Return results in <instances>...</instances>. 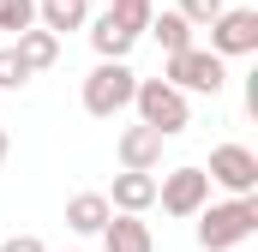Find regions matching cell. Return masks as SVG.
Here are the masks:
<instances>
[{
	"label": "cell",
	"mask_w": 258,
	"mask_h": 252,
	"mask_svg": "<svg viewBox=\"0 0 258 252\" xmlns=\"http://www.w3.org/2000/svg\"><path fill=\"white\" fill-rule=\"evenodd\" d=\"M12 48H18V60L30 66V72H48V66L60 60V36H54V30H42V24L18 30V42H12Z\"/></svg>",
	"instance_id": "cell-13"
},
{
	"label": "cell",
	"mask_w": 258,
	"mask_h": 252,
	"mask_svg": "<svg viewBox=\"0 0 258 252\" xmlns=\"http://www.w3.org/2000/svg\"><path fill=\"white\" fill-rule=\"evenodd\" d=\"M132 90H138V72H132L126 60H96L90 78H84V114H96V120L126 114V108H132Z\"/></svg>",
	"instance_id": "cell-3"
},
{
	"label": "cell",
	"mask_w": 258,
	"mask_h": 252,
	"mask_svg": "<svg viewBox=\"0 0 258 252\" xmlns=\"http://www.w3.org/2000/svg\"><path fill=\"white\" fill-rule=\"evenodd\" d=\"M6 150H12V138H6V126H0V162H6Z\"/></svg>",
	"instance_id": "cell-21"
},
{
	"label": "cell",
	"mask_w": 258,
	"mask_h": 252,
	"mask_svg": "<svg viewBox=\"0 0 258 252\" xmlns=\"http://www.w3.org/2000/svg\"><path fill=\"white\" fill-rule=\"evenodd\" d=\"M174 12H180V18H186V24H192V30H204V24H210V18H216V12H222V0H180V6H174Z\"/></svg>",
	"instance_id": "cell-19"
},
{
	"label": "cell",
	"mask_w": 258,
	"mask_h": 252,
	"mask_svg": "<svg viewBox=\"0 0 258 252\" xmlns=\"http://www.w3.org/2000/svg\"><path fill=\"white\" fill-rule=\"evenodd\" d=\"M204 174H210V186H222L228 198H246V192H258V156L246 144H216Z\"/></svg>",
	"instance_id": "cell-7"
},
{
	"label": "cell",
	"mask_w": 258,
	"mask_h": 252,
	"mask_svg": "<svg viewBox=\"0 0 258 252\" xmlns=\"http://www.w3.org/2000/svg\"><path fill=\"white\" fill-rule=\"evenodd\" d=\"M258 234V192L246 198H222V204H204L198 210V246L204 252H234L240 240Z\"/></svg>",
	"instance_id": "cell-1"
},
{
	"label": "cell",
	"mask_w": 258,
	"mask_h": 252,
	"mask_svg": "<svg viewBox=\"0 0 258 252\" xmlns=\"http://www.w3.org/2000/svg\"><path fill=\"white\" fill-rule=\"evenodd\" d=\"M102 252H156L150 222H138L132 210H114V216L102 222Z\"/></svg>",
	"instance_id": "cell-11"
},
{
	"label": "cell",
	"mask_w": 258,
	"mask_h": 252,
	"mask_svg": "<svg viewBox=\"0 0 258 252\" xmlns=\"http://www.w3.org/2000/svg\"><path fill=\"white\" fill-rule=\"evenodd\" d=\"M162 144H168V138H162V132H156V126H126V132H120V144H114V150H120V168H150V174H156V168H162Z\"/></svg>",
	"instance_id": "cell-9"
},
{
	"label": "cell",
	"mask_w": 258,
	"mask_h": 252,
	"mask_svg": "<svg viewBox=\"0 0 258 252\" xmlns=\"http://www.w3.org/2000/svg\"><path fill=\"white\" fill-rule=\"evenodd\" d=\"M174 90H186V96H216L222 84H228V60L216 54V48H180V54H168V72H162Z\"/></svg>",
	"instance_id": "cell-4"
},
{
	"label": "cell",
	"mask_w": 258,
	"mask_h": 252,
	"mask_svg": "<svg viewBox=\"0 0 258 252\" xmlns=\"http://www.w3.org/2000/svg\"><path fill=\"white\" fill-rule=\"evenodd\" d=\"M132 108H138V120L156 126L162 138H174V132H186V126H192V102H186V90H174L168 78H138Z\"/></svg>",
	"instance_id": "cell-2"
},
{
	"label": "cell",
	"mask_w": 258,
	"mask_h": 252,
	"mask_svg": "<svg viewBox=\"0 0 258 252\" xmlns=\"http://www.w3.org/2000/svg\"><path fill=\"white\" fill-rule=\"evenodd\" d=\"M30 78H36V72L18 60V48H0V90H24Z\"/></svg>",
	"instance_id": "cell-17"
},
{
	"label": "cell",
	"mask_w": 258,
	"mask_h": 252,
	"mask_svg": "<svg viewBox=\"0 0 258 252\" xmlns=\"http://www.w3.org/2000/svg\"><path fill=\"white\" fill-rule=\"evenodd\" d=\"M108 204H114V210H132V216H144V210L156 204V174H150V168H120L114 186H108Z\"/></svg>",
	"instance_id": "cell-10"
},
{
	"label": "cell",
	"mask_w": 258,
	"mask_h": 252,
	"mask_svg": "<svg viewBox=\"0 0 258 252\" xmlns=\"http://www.w3.org/2000/svg\"><path fill=\"white\" fill-rule=\"evenodd\" d=\"M84 24H90V48H96V60H126L132 42H138V30H132L126 18H114L108 6H102L96 18H84Z\"/></svg>",
	"instance_id": "cell-8"
},
{
	"label": "cell",
	"mask_w": 258,
	"mask_h": 252,
	"mask_svg": "<svg viewBox=\"0 0 258 252\" xmlns=\"http://www.w3.org/2000/svg\"><path fill=\"white\" fill-rule=\"evenodd\" d=\"M36 24V0H0V30H30Z\"/></svg>",
	"instance_id": "cell-16"
},
{
	"label": "cell",
	"mask_w": 258,
	"mask_h": 252,
	"mask_svg": "<svg viewBox=\"0 0 258 252\" xmlns=\"http://www.w3.org/2000/svg\"><path fill=\"white\" fill-rule=\"evenodd\" d=\"M204 30H210V48H216L222 60L258 54V6H222Z\"/></svg>",
	"instance_id": "cell-5"
},
{
	"label": "cell",
	"mask_w": 258,
	"mask_h": 252,
	"mask_svg": "<svg viewBox=\"0 0 258 252\" xmlns=\"http://www.w3.org/2000/svg\"><path fill=\"white\" fill-rule=\"evenodd\" d=\"M108 216H114L108 192H72V198H66V228H72V234H102Z\"/></svg>",
	"instance_id": "cell-12"
},
{
	"label": "cell",
	"mask_w": 258,
	"mask_h": 252,
	"mask_svg": "<svg viewBox=\"0 0 258 252\" xmlns=\"http://www.w3.org/2000/svg\"><path fill=\"white\" fill-rule=\"evenodd\" d=\"M108 12H114V18H126L132 30L144 36V24H150V12H156V6H150V0H108Z\"/></svg>",
	"instance_id": "cell-18"
},
{
	"label": "cell",
	"mask_w": 258,
	"mask_h": 252,
	"mask_svg": "<svg viewBox=\"0 0 258 252\" xmlns=\"http://www.w3.org/2000/svg\"><path fill=\"white\" fill-rule=\"evenodd\" d=\"M0 252H48L36 234H12V240H0Z\"/></svg>",
	"instance_id": "cell-20"
},
{
	"label": "cell",
	"mask_w": 258,
	"mask_h": 252,
	"mask_svg": "<svg viewBox=\"0 0 258 252\" xmlns=\"http://www.w3.org/2000/svg\"><path fill=\"white\" fill-rule=\"evenodd\" d=\"M156 42H162V54H180V48H192V24L180 18V12H150V24H144Z\"/></svg>",
	"instance_id": "cell-15"
},
{
	"label": "cell",
	"mask_w": 258,
	"mask_h": 252,
	"mask_svg": "<svg viewBox=\"0 0 258 252\" xmlns=\"http://www.w3.org/2000/svg\"><path fill=\"white\" fill-rule=\"evenodd\" d=\"M84 18H90V0H36V24L54 30V36L84 30Z\"/></svg>",
	"instance_id": "cell-14"
},
{
	"label": "cell",
	"mask_w": 258,
	"mask_h": 252,
	"mask_svg": "<svg viewBox=\"0 0 258 252\" xmlns=\"http://www.w3.org/2000/svg\"><path fill=\"white\" fill-rule=\"evenodd\" d=\"M156 204H162L168 216H180V222L198 216V210L210 204V174L192 168V162H186V168H168V174L156 180Z\"/></svg>",
	"instance_id": "cell-6"
}]
</instances>
